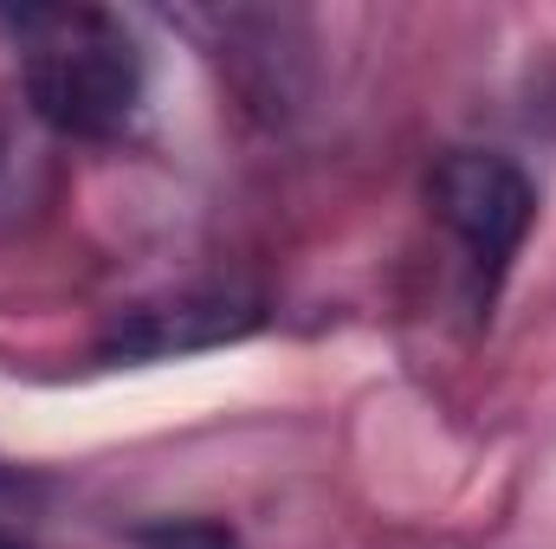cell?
<instances>
[{
  "instance_id": "1",
  "label": "cell",
  "mask_w": 556,
  "mask_h": 549,
  "mask_svg": "<svg viewBox=\"0 0 556 549\" xmlns=\"http://www.w3.org/2000/svg\"><path fill=\"white\" fill-rule=\"evenodd\" d=\"M20 91L26 111L72 142H111L142 104V52L130 26L98 7L20 13Z\"/></svg>"
},
{
  "instance_id": "2",
  "label": "cell",
  "mask_w": 556,
  "mask_h": 549,
  "mask_svg": "<svg viewBox=\"0 0 556 549\" xmlns=\"http://www.w3.org/2000/svg\"><path fill=\"white\" fill-rule=\"evenodd\" d=\"M427 194H433V214L466 246L479 284L492 291L505 278V266L518 259L531 220H538V188L525 181V168L511 155H492V149H453L433 168Z\"/></svg>"
},
{
  "instance_id": "3",
  "label": "cell",
  "mask_w": 556,
  "mask_h": 549,
  "mask_svg": "<svg viewBox=\"0 0 556 549\" xmlns=\"http://www.w3.org/2000/svg\"><path fill=\"white\" fill-rule=\"evenodd\" d=\"M253 304H233V297H175V304H137V310H117L111 336H104V356H181V349H207V343H227L240 330H253Z\"/></svg>"
},
{
  "instance_id": "4",
  "label": "cell",
  "mask_w": 556,
  "mask_h": 549,
  "mask_svg": "<svg viewBox=\"0 0 556 549\" xmlns=\"http://www.w3.org/2000/svg\"><path fill=\"white\" fill-rule=\"evenodd\" d=\"M26 181H33V149L0 117V220H13L26 207Z\"/></svg>"
},
{
  "instance_id": "5",
  "label": "cell",
  "mask_w": 556,
  "mask_h": 549,
  "mask_svg": "<svg viewBox=\"0 0 556 549\" xmlns=\"http://www.w3.org/2000/svg\"><path fill=\"white\" fill-rule=\"evenodd\" d=\"M142 549H240V544L214 518H181V524H149L142 531Z\"/></svg>"
},
{
  "instance_id": "6",
  "label": "cell",
  "mask_w": 556,
  "mask_h": 549,
  "mask_svg": "<svg viewBox=\"0 0 556 549\" xmlns=\"http://www.w3.org/2000/svg\"><path fill=\"white\" fill-rule=\"evenodd\" d=\"M0 549H33V544H20V537H7V531H0Z\"/></svg>"
}]
</instances>
